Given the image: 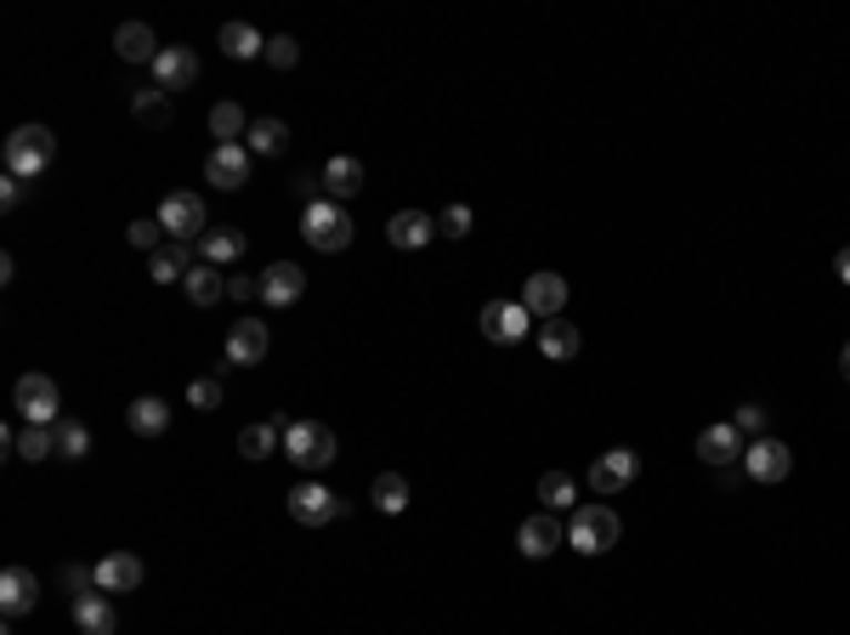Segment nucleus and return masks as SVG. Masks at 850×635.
I'll use <instances>...</instances> for the list:
<instances>
[{"mask_svg":"<svg viewBox=\"0 0 850 635\" xmlns=\"http://www.w3.org/2000/svg\"><path fill=\"white\" fill-rule=\"evenodd\" d=\"M114 52H120L125 63H147V69H154V58L165 52V45L154 40V29H147V23H120V29H114Z\"/></svg>","mask_w":850,"mask_h":635,"instance_id":"nucleus-23","label":"nucleus"},{"mask_svg":"<svg viewBox=\"0 0 850 635\" xmlns=\"http://www.w3.org/2000/svg\"><path fill=\"white\" fill-rule=\"evenodd\" d=\"M23 193H29V182L23 176H7V182H0V211H18Z\"/></svg>","mask_w":850,"mask_h":635,"instance_id":"nucleus-43","label":"nucleus"},{"mask_svg":"<svg viewBox=\"0 0 850 635\" xmlns=\"http://www.w3.org/2000/svg\"><path fill=\"white\" fill-rule=\"evenodd\" d=\"M528 329H533V313L522 301H488L482 307V335L493 340V347H516Z\"/></svg>","mask_w":850,"mask_h":635,"instance_id":"nucleus-10","label":"nucleus"},{"mask_svg":"<svg viewBox=\"0 0 850 635\" xmlns=\"http://www.w3.org/2000/svg\"><path fill=\"white\" fill-rule=\"evenodd\" d=\"M182 289H187L193 307H216V301L227 296V278H222V267H211V262H193V273L182 278Z\"/></svg>","mask_w":850,"mask_h":635,"instance_id":"nucleus-26","label":"nucleus"},{"mask_svg":"<svg viewBox=\"0 0 850 635\" xmlns=\"http://www.w3.org/2000/svg\"><path fill=\"white\" fill-rule=\"evenodd\" d=\"M34 602H40V578L29 567H7V573H0V613L23 618V613H34Z\"/></svg>","mask_w":850,"mask_h":635,"instance_id":"nucleus-19","label":"nucleus"},{"mask_svg":"<svg viewBox=\"0 0 850 635\" xmlns=\"http://www.w3.org/2000/svg\"><path fill=\"white\" fill-rule=\"evenodd\" d=\"M154 222L165 227L171 244H198L211 233V216H205V199H198V193H165Z\"/></svg>","mask_w":850,"mask_h":635,"instance_id":"nucleus-5","label":"nucleus"},{"mask_svg":"<svg viewBox=\"0 0 850 635\" xmlns=\"http://www.w3.org/2000/svg\"><path fill=\"white\" fill-rule=\"evenodd\" d=\"M839 369H844V380H850V340H844V352H839Z\"/></svg>","mask_w":850,"mask_h":635,"instance_id":"nucleus-46","label":"nucleus"},{"mask_svg":"<svg viewBox=\"0 0 850 635\" xmlns=\"http://www.w3.org/2000/svg\"><path fill=\"white\" fill-rule=\"evenodd\" d=\"M125 238L136 244V250H147V256L165 250V244H160V238H165V227H160V222H131V227H125Z\"/></svg>","mask_w":850,"mask_h":635,"instance_id":"nucleus-39","label":"nucleus"},{"mask_svg":"<svg viewBox=\"0 0 850 635\" xmlns=\"http://www.w3.org/2000/svg\"><path fill=\"white\" fill-rule=\"evenodd\" d=\"M69 613H74L80 635H114V629H120V607H114L109 591H85V596H74Z\"/></svg>","mask_w":850,"mask_h":635,"instance_id":"nucleus-17","label":"nucleus"},{"mask_svg":"<svg viewBox=\"0 0 850 635\" xmlns=\"http://www.w3.org/2000/svg\"><path fill=\"white\" fill-rule=\"evenodd\" d=\"M731 426L748 437V443H755V437H766V409H760V403H743V409L731 414Z\"/></svg>","mask_w":850,"mask_h":635,"instance_id":"nucleus-42","label":"nucleus"},{"mask_svg":"<svg viewBox=\"0 0 850 635\" xmlns=\"http://www.w3.org/2000/svg\"><path fill=\"white\" fill-rule=\"evenodd\" d=\"M289 516L301 522V528H329L340 516V494L324 482H295L289 488Z\"/></svg>","mask_w":850,"mask_h":635,"instance_id":"nucleus-8","label":"nucleus"},{"mask_svg":"<svg viewBox=\"0 0 850 635\" xmlns=\"http://www.w3.org/2000/svg\"><path fill=\"white\" fill-rule=\"evenodd\" d=\"M249 160H256V154H249L244 142H222V148H211V160H205V176H211L222 193H233V187L249 182Z\"/></svg>","mask_w":850,"mask_h":635,"instance_id":"nucleus-15","label":"nucleus"},{"mask_svg":"<svg viewBox=\"0 0 850 635\" xmlns=\"http://www.w3.org/2000/svg\"><path fill=\"white\" fill-rule=\"evenodd\" d=\"M386 238H391V250H426V244L437 238V216H426V211H397L386 222Z\"/></svg>","mask_w":850,"mask_h":635,"instance_id":"nucleus-20","label":"nucleus"},{"mask_svg":"<svg viewBox=\"0 0 850 635\" xmlns=\"http://www.w3.org/2000/svg\"><path fill=\"white\" fill-rule=\"evenodd\" d=\"M369 500H375V511H386V516H403V511H409V482L397 477V471H380L375 488H369Z\"/></svg>","mask_w":850,"mask_h":635,"instance_id":"nucleus-32","label":"nucleus"},{"mask_svg":"<svg viewBox=\"0 0 850 635\" xmlns=\"http://www.w3.org/2000/svg\"><path fill=\"white\" fill-rule=\"evenodd\" d=\"M187 403H193V409H222V380H216V375L193 380V386H187Z\"/></svg>","mask_w":850,"mask_h":635,"instance_id":"nucleus-40","label":"nucleus"},{"mask_svg":"<svg viewBox=\"0 0 850 635\" xmlns=\"http://www.w3.org/2000/svg\"><path fill=\"white\" fill-rule=\"evenodd\" d=\"M262 58H267L273 69H295V63H301V45H295L289 34H273V40H267V52H262Z\"/></svg>","mask_w":850,"mask_h":635,"instance_id":"nucleus-38","label":"nucleus"},{"mask_svg":"<svg viewBox=\"0 0 850 635\" xmlns=\"http://www.w3.org/2000/svg\"><path fill=\"white\" fill-rule=\"evenodd\" d=\"M618 533H624V522H618L613 505H578L573 522H567V545L578 556H602V551L618 545Z\"/></svg>","mask_w":850,"mask_h":635,"instance_id":"nucleus-3","label":"nucleus"},{"mask_svg":"<svg viewBox=\"0 0 850 635\" xmlns=\"http://www.w3.org/2000/svg\"><path fill=\"white\" fill-rule=\"evenodd\" d=\"M244 148L262 154V160H278V154L289 148V125H284V120H256V125L244 131Z\"/></svg>","mask_w":850,"mask_h":635,"instance_id":"nucleus-29","label":"nucleus"},{"mask_svg":"<svg viewBox=\"0 0 850 635\" xmlns=\"http://www.w3.org/2000/svg\"><path fill=\"white\" fill-rule=\"evenodd\" d=\"M539 500H544V511H567V505H578V488H573L567 471H544L539 477Z\"/></svg>","mask_w":850,"mask_h":635,"instance_id":"nucleus-35","label":"nucleus"},{"mask_svg":"<svg viewBox=\"0 0 850 635\" xmlns=\"http://www.w3.org/2000/svg\"><path fill=\"white\" fill-rule=\"evenodd\" d=\"M12 454H18V460H52V454H58V426H23Z\"/></svg>","mask_w":850,"mask_h":635,"instance_id":"nucleus-34","label":"nucleus"},{"mask_svg":"<svg viewBox=\"0 0 850 635\" xmlns=\"http://www.w3.org/2000/svg\"><path fill=\"white\" fill-rule=\"evenodd\" d=\"M833 273H839V284H850V244H844V250L833 256Z\"/></svg>","mask_w":850,"mask_h":635,"instance_id":"nucleus-45","label":"nucleus"},{"mask_svg":"<svg viewBox=\"0 0 850 635\" xmlns=\"http://www.w3.org/2000/svg\"><path fill=\"white\" fill-rule=\"evenodd\" d=\"M222 52L238 58V63H249V58H262V52H267V40L249 29V23H227V29H222Z\"/></svg>","mask_w":850,"mask_h":635,"instance_id":"nucleus-33","label":"nucleus"},{"mask_svg":"<svg viewBox=\"0 0 850 635\" xmlns=\"http://www.w3.org/2000/svg\"><path fill=\"white\" fill-rule=\"evenodd\" d=\"M244 131H249V120H244L238 103H216V109H211V136H216V148H222V142H238Z\"/></svg>","mask_w":850,"mask_h":635,"instance_id":"nucleus-36","label":"nucleus"},{"mask_svg":"<svg viewBox=\"0 0 850 635\" xmlns=\"http://www.w3.org/2000/svg\"><path fill=\"white\" fill-rule=\"evenodd\" d=\"M578 324L573 318H544V329H539V352L550 358V363H567V358H578Z\"/></svg>","mask_w":850,"mask_h":635,"instance_id":"nucleus-24","label":"nucleus"},{"mask_svg":"<svg viewBox=\"0 0 850 635\" xmlns=\"http://www.w3.org/2000/svg\"><path fill=\"white\" fill-rule=\"evenodd\" d=\"M437 233H442V238H465V233H471V205H448V211L437 216Z\"/></svg>","mask_w":850,"mask_h":635,"instance_id":"nucleus-41","label":"nucleus"},{"mask_svg":"<svg viewBox=\"0 0 850 635\" xmlns=\"http://www.w3.org/2000/svg\"><path fill=\"white\" fill-rule=\"evenodd\" d=\"M131 120L147 125V131H165L171 125V91H160V85L131 91Z\"/></svg>","mask_w":850,"mask_h":635,"instance_id":"nucleus-28","label":"nucleus"},{"mask_svg":"<svg viewBox=\"0 0 850 635\" xmlns=\"http://www.w3.org/2000/svg\"><path fill=\"white\" fill-rule=\"evenodd\" d=\"M58 454L63 460H85L91 454V431L80 420H58Z\"/></svg>","mask_w":850,"mask_h":635,"instance_id":"nucleus-37","label":"nucleus"},{"mask_svg":"<svg viewBox=\"0 0 850 635\" xmlns=\"http://www.w3.org/2000/svg\"><path fill=\"white\" fill-rule=\"evenodd\" d=\"M743 431L731 426V420H720V426H704V431H697V460H704V465H715V471H726L731 460H743Z\"/></svg>","mask_w":850,"mask_h":635,"instance_id":"nucleus-14","label":"nucleus"},{"mask_svg":"<svg viewBox=\"0 0 850 635\" xmlns=\"http://www.w3.org/2000/svg\"><path fill=\"white\" fill-rule=\"evenodd\" d=\"M301 233H307V244L313 250H324V256H340L346 244H352V216H346V205H335V199H318V205H307L301 211Z\"/></svg>","mask_w":850,"mask_h":635,"instance_id":"nucleus-4","label":"nucleus"},{"mask_svg":"<svg viewBox=\"0 0 850 635\" xmlns=\"http://www.w3.org/2000/svg\"><path fill=\"white\" fill-rule=\"evenodd\" d=\"M307 296V273L301 267H295V262H273L267 273H262V301L267 307H295V301H301Z\"/></svg>","mask_w":850,"mask_h":635,"instance_id":"nucleus-16","label":"nucleus"},{"mask_svg":"<svg viewBox=\"0 0 850 635\" xmlns=\"http://www.w3.org/2000/svg\"><path fill=\"white\" fill-rule=\"evenodd\" d=\"M743 471L755 482H788L793 454H788V443H777V437H755V443L743 449Z\"/></svg>","mask_w":850,"mask_h":635,"instance_id":"nucleus-11","label":"nucleus"},{"mask_svg":"<svg viewBox=\"0 0 850 635\" xmlns=\"http://www.w3.org/2000/svg\"><path fill=\"white\" fill-rule=\"evenodd\" d=\"M227 296H233V301H249V296H262V278H227Z\"/></svg>","mask_w":850,"mask_h":635,"instance_id":"nucleus-44","label":"nucleus"},{"mask_svg":"<svg viewBox=\"0 0 850 635\" xmlns=\"http://www.w3.org/2000/svg\"><path fill=\"white\" fill-rule=\"evenodd\" d=\"M267 352H273V335L262 318H238L227 329V369H256Z\"/></svg>","mask_w":850,"mask_h":635,"instance_id":"nucleus-9","label":"nucleus"},{"mask_svg":"<svg viewBox=\"0 0 850 635\" xmlns=\"http://www.w3.org/2000/svg\"><path fill=\"white\" fill-rule=\"evenodd\" d=\"M125 426H131L136 437H165V431H171V403H165V398H136V403L125 409Z\"/></svg>","mask_w":850,"mask_h":635,"instance_id":"nucleus-27","label":"nucleus"},{"mask_svg":"<svg viewBox=\"0 0 850 635\" xmlns=\"http://www.w3.org/2000/svg\"><path fill=\"white\" fill-rule=\"evenodd\" d=\"M198 80V52L193 45H165V52L154 58V85L160 91H187Z\"/></svg>","mask_w":850,"mask_h":635,"instance_id":"nucleus-18","label":"nucleus"},{"mask_svg":"<svg viewBox=\"0 0 850 635\" xmlns=\"http://www.w3.org/2000/svg\"><path fill=\"white\" fill-rule=\"evenodd\" d=\"M244 250H249V238L238 227H211L205 238H198V262H211V267H233Z\"/></svg>","mask_w":850,"mask_h":635,"instance_id":"nucleus-25","label":"nucleus"},{"mask_svg":"<svg viewBox=\"0 0 850 635\" xmlns=\"http://www.w3.org/2000/svg\"><path fill=\"white\" fill-rule=\"evenodd\" d=\"M193 273V250L187 244H165V250L147 256V278L154 284H171V278H187Z\"/></svg>","mask_w":850,"mask_h":635,"instance_id":"nucleus-30","label":"nucleus"},{"mask_svg":"<svg viewBox=\"0 0 850 635\" xmlns=\"http://www.w3.org/2000/svg\"><path fill=\"white\" fill-rule=\"evenodd\" d=\"M318 187H324V199H352V193L363 187V165L352 160V154H335L329 165H324V176H318Z\"/></svg>","mask_w":850,"mask_h":635,"instance_id":"nucleus-22","label":"nucleus"},{"mask_svg":"<svg viewBox=\"0 0 850 635\" xmlns=\"http://www.w3.org/2000/svg\"><path fill=\"white\" fill-rule=\"evenodd\" d=\"M7 176H23V182H34L45 165L58 160V136L45 131V125H18L12 136H7Z\"/></svg>","mask_w":850,"mask_h":635,"instance_id":"nucleus-2","label":"nucleus"},{"mask_svg":"<svg viewBox=\"0 0 850 635\" xmlns=\"http://www.w3.org/2000/svg\"><path fill=\"white\" fill-rule=\"evenodd\" d=\"M136 584H142V562L131 556V551H109L103 562H96V591H109V596H131L136 591Z\"/></svg>","mask_w":850,"mask_h":635,"instance_id":"nucleus-21","label":"nucleus"},{"mask_svg":"<svg viewBox=\"0 0 850 635\" xmlns=\"http://www.w3.org/2000/svg\"><path fill=\"white\" fill-rule=\"evenodd\" d=\"M635 477H641V454H635V449H607V454H595V460H590V471H584L590 494H602V500L624 494V488H629Z\"/></svg>","mask_w":850,"mask_h":635,"instance_id":"nucleus-6","label":"nucleus"},{"mask_svg":"<svg viewBox=\"0 0 850 635\" xmlns=\"http://www.w3.org/2000/svg\"><path fill=\"white\" fill-rule=\"evenodd\" d=\"M567 545V528L556 522V511H539V516H528L522 528H516V551L522 556H550V551H562Z\"/></svg>","mask_w":850,"mask_h":635,"instance_id":"nucleus-13","label":"nucleus"},{"mask_svg":"<svg viewBox=\"0 0 850 635\" xmlns=\"http://www.w3.org/2000/svg\"><path fill=\"white\" fill-rule=\"evenodd\" d=\"M522 307H528L533 318H562V307H567V278H562V273H528Z\"/></svg>","mask_w":850,"mask_h":635,"instance_id":"nucleus-12","label":"nucleus"},{"mask_svg":"<svg viewBox=\"0 0 850 635\" xmlns=\"http://www.w3.org/2000/svg\"><path fill=\"white\" fill-rule=\"evenodd\" d=\"M278 443H284V426H273V420H256V426L238 431V454L244 460H267Z\"/></svg>","mask_w":850,"mask_h":635,"instance_id":"nucleus-31","label":"nucleus"},{"mask_svg":"<svg viewBox=\"0 0 850 635\" xmlns=\"http://www.w3.org/2000/svg\"><path fill=\"white\" fill-rule=\"evenodd\" d=\"M284 454L301 465L307 477L329 471L335 465V431L324 420H284Z\"/></svg>","mask_w":850,"mask_h":635,"instance_id":"nucleus-1","label":"nucleus"},{"mask_svg":"<svg viewBox=\"0 0 850 635\" xmlns=\"http://www.w3.org/2000/svg\"><path fill=\"white\" fill-rule=\"evenodd\" d=\"M12 409L29 426H58V380L52 375H23L12 386Z\"/></svg>","mask_w":850,"mask_h":635,"instance_id":"nucleus-7","label":"nucleus"}]
</instances>
